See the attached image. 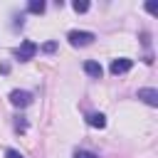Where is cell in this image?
<instances>
[{
  "instance_id": "obj_1",
  "label": "cell",
  "mask_w": 158,
  "mask_h": 158,
  "mask_svg": "<svg viewBox=\"0 0 158 158\" xmlns=\"http://www.w3.org/2000/svg\"><path fill=\"white\" fill-rule=\"evenodd\" d=\"M67 40H69L72 47H86V44H91V42L96 40V35L89 32V30H72V32L67 35Z\"/></svg>"
},
{
  "instance_id": "obj_2",
  "label": "cell",
  "mask_w": 158,
  "mask_h": 158,
  "mask_svg": "<svg viewBox=\"0 0 158 158\" xmlns=\"http://www.w3.org/2000/svg\"><path fill=\"white\" fill-rule=\"evenodd\" d=\"M37 49H40V47H37L32 40H25V42L15 49V57H17L20 62H27V59H32V57L37 54Z\"/></svg>"
},
{
  "instance_id": "obj_3",
  "label": "cell",
  "mask_w": 158,
  "mask_h": 158,
  "mask_svg": "<svg viewBox=\"0 0 158 158\" xmlns=\"http://www.w3.org/2000/svg\"><path fill=\"white\" fill-rule=\"evenodd\" d=\"M10 104H12V106L25 109V106H30V104H32V94H30V91H25V89H12V91H10Z\"/></svg>"
},
{
  "instance_id": "obj_4",
  "label": "cell",
  "mask_w": 158,
  "mask_h": 158,
  "mask_svg": "<svg viewBox=\"0 0 158 158\" xmlns=\"http://www.w3.org/2000/svg\"><path fill=\"white\" fill-rule=\"evenodd\" d=\"M131 67H133V62H131L128 57H118V59H114V62H111V67H109V69H111V74H126Z\"/></svg>"
},
{
  "instance_id": "obj_5",
  "label": "cell",
  "mask_w": 158,
  "mask_h": 158,
  "mask_svg": "<svg viewBox=\"0 0 158 158\" xmlns=\"http://www.w3.org/2000/svg\"><path fill=\"white\" fill-rule=\"evenodd\" d=\"M138 99H141V101H146L148 106H158V91H156V89H151V86L138 89Z\"/></svg>"
},
{
  "instance_id": "obj_6",
  "label": "cell",
  "mask_w": 158,
  "mask_h": 158,
  "mask_svg": "<svg viewBox=\"0 0 158 158\" xmlns=\"http://www.w3.org/2000/svg\"><path fill=\"white\" fill-rule=\"evenodd\" d=\"M84 72H86L89 77H94V79H101V74H104L101 64L94 62V59H86V62H84Z\"/></svg>"
},
{
  "instance_id": "obj_7",
  "label": "cell",
  "mask_w": 158,
  "mask_h": 158,
  "mask_svg": "<svg viewBox=\"0 0 158 158\" xmlns=\"http://www.w3.org/2000/svg\"><path fill=\"white\" fill-rule=\"evenodd\" d=\"M86 123L94 126V128H104V126H106V116H104V114H89V116H86Z\"/></svg>"
},
{
  "instance_id": "obj_8",
  "label": "cell",
  "mask_w": 158,
  "mask_h": 158,
  "mask_svg": "<svg viewBox=\"0 0 158 158\" xmlns=\"http://www.w3.org/2000/svg\"><path fill=\"white\" fill-rule=\"evenodd\" d=\"M27 12L42 15V12H44V2H42V0H30V2H27Z\"/></svg>"
},
{
  "instance_id": "obj_9",
  "label": "cell",
  "mask_w": 158,
  "mask_h": 158,
  "mask_svg": "<svg viewBox=\"0 0 158 158\" xmlns=\"http://www.w3.org/2000/svg\"><path fill=\"white\" fill-rule=\"evenodd\" d=\"M15 131H20V133L27 131V121H25L22 116H17V121H15Z\"/></svg>"
},
{
  "instance_id": "obj_10",
  "label": "cell",
  "mask_w": 158,
  "mask_h": 158,
  "mask_svg": "<svg viewBox=\"0 0 158 158\" xmlns=\"http://www.w3.org/2000/svg\"><path fill=\"white\" fill-rule=\"evenodd\" d=\"M74 158H99V156L91 151H74Z\"/></svg>"
},
{
  "instance_id": "obj_11",
  "label": "cell",
  "mask_w": 158,
  "mask_h": 158,
  "mask_svg": "<svg viewBox=\"0 0 158 158\" xmlns=\"http://www.w3.org/2000/svg\"><path fill=\"white\" fill-rule=\"evenodd\" d=\"M72 7H74L77 12H86V10H89V2H79V0H77V2L72 5Z\"/></svg>"
},
{
  "instance_id": "obj_12",
  "label": "cell",
  "mask_w": 158,
  "mask_h": 158,
  "mask_svg": "<svg viewBox=\"0 0 158 158\" xmlns=\"http://www.w3.org/2000/svg\"><path fill=\"white\" fill-rule=\"evenodd\" d=\"M5 158H25V156H22L20 151H15V148H7V151H5Z\"/></svg>"
},
{
  "instance_id": "obj_13",
  "label": "cell",
  "mask_w": 158,
  "mask_h": 158,
  "mask_svg": "<svg viewBox=\"0 0 158 158\" xmlns=\"http://www.w3.org/2000/svg\"><path fill=\"white\" fill-rule=\"evenodd\" d=\"M146 10H148L151 15H156V12H158V5H156V2H146Z\"/></svg>"
},
{
  "instance_id": "obj_14",
  "label": "cell",
  "mask_w": 158,
  "mask_h": 158,
  "mask_svg": "<svg viewBox=\"0 0 158 158\" xmlns=\"http://www.w3.org/2000/svg\"><path fill=\"white\" fill-rule=\"evenodd\" d=\"M54 49H57V44H54V42H47V44L42 47V52H54Z\"/></svg>"
}]
</instances>
